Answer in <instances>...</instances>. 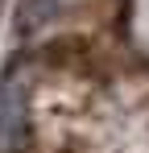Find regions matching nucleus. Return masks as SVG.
I'll return each instance as SVG.
<instances>
[{
    "label": "nucleus",
    "instance_id": "nucleus-1",
    "mask_svg": "<svg viewBox=\"0 0 149 153\" xmlns=\"http://www.w3.org/2000/svg\"><path fill=\"white\" fill-rule=\"evenodd\" d=\"M29 149V87L21 75L0 79V153Z\"/></svg>",
    "mask_w": 149,
    "mask_h": 153
},
{
    "label": "nucleus",
    "instance_id": "nucleus-2",
    "mask_svg": "<svg viewBox=\"0 0 149 153\" xmlns=\"http://www.w3.org/2000/svg\"><path fill=\"white\" fill-rule=\"evenodd\" d=\"M58 8V0H21V13H17V29L21 33H33V29L46 21L50 13Z\"/></svg>",
    "mask_w": 149,
    "mask_h": 153
}]
</instances>
